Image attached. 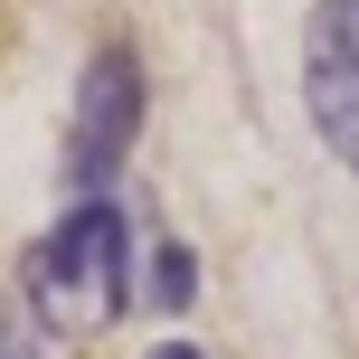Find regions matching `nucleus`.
<instances>
[{"label":"nucleus","instance_id":"1","mask_svg":"<svg viewBox=\"0 0 359 359\" xmlns=\"http://www.w3.org/2000/svg\"><path fill=\"white\" fill-rule=\"evenodd\" d=\"M19 303H29V331H57V341H95L133 312V227L114 189H67V208L19 265Z\"/></svg>","mask_w":359,"mask_h":359},{"label":"nucleus","instance_id":"2","mask_svg":"<svg viewBox=\"0 0 359 359\" xmlns=\"http://www.w3.org/2000/svg\"><path fill=\"white\" fill-rule=\"evenodd\" d=\"M142 57H133V38H104V48L86 57V76H76V114H67V189H114V170L133 161V142H142Z\"/></svg>","mask_w":359,"mask_h":359},{"label":"nucleus","instance_id":"3","mask_svg":"<svg viewBox=\"0 0 359 359\" xmlns=\"http://www.w3.org/2000/svg\"><path fill=\"white\" fill-rule=\"evenodd\" d=\"M303 114L322 151L359 180V0H322L303 29Z\"/></svg>","mask_w":359,"mask_h":359},{"label":"nucleus","instance_id":"4","mask_svg":"<svg viewBox=\"0 0 359 359\" xmlns=\"http://www.w3.org/2000/svg\"><path fill=\"white\" fill-rule=\"evenodd\" d=\"M189 284H198V274H189V246H161V265H151V303L180 312V303H189Z\"/></svg>","mask_w":359,"mask_h":359},{"label":"nucleus","instance_id":"5","mask_svg":"<svg viewBox=\"0 0 359 359\" xmlns=\"http://www.w3.org/2000/svg\"><path fill=\"white\" fill-rule=\"evenodd\" d=\"M0 359H48V350H38V341H29V322H19V312H10V303H0Z\"/></svg>","mask_w":359,"mask_h":359},{"label":"nucleus","instance_id":"6","mask_svg":"<svg viewBox=\"0 0 359 359\" xmlns=\"http://www.w3.org/2000/svg\"><path fill=\"white\" fill-rule=\"evenodd\" d=\"M151 359H208V350H198V341H161V350H151Z\"/></svg>","mask_w":359,"mask_h":359}]
</instances>
